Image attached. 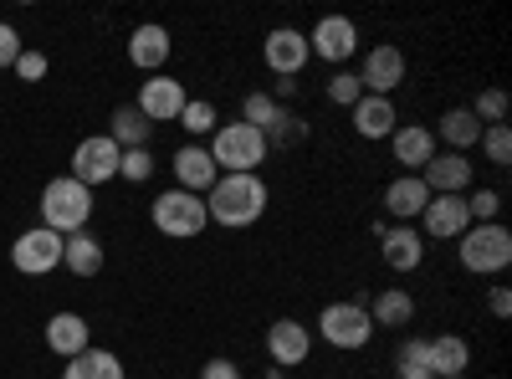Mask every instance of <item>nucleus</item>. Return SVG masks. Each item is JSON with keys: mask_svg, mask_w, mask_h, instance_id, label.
I'll use <instances>...</instances> for the list:
<instances>
[{"mask_svg": "<svg viewBox=\"0 0 512 379\" xmlns=\"http://www.w3.org/2000/svg\"><path fill=\"white\" fill-rule=\"evenodd\" d=\"M267 200H272V190L262 175H221L205 190V216H210V226L246 231L267 216Z\"/></svg>", "mask_w": 512, "mask_h": 379, "instance_id": "1", "label": "nucleus"}, {"mask_svg": "<svg viewBox=\"0 0 512 379\" xmlns=\"http://www.w3.org/2000/svg\"><path fill=\"white\" fill-rule=\"evenodd\" d=\"M267 139L262 129H251V123H221L216 134H210V159H216V170L221 175H256L267 164Z\"/></svg>", "mask_w": 512, "mask_h": 379, "instance_id": "2", "label": "nucleus"}, {"mask_svg": "<svg viewBox=\"0 0 512 379\" xmlns=\"http://www.w3.org/2000/svg\"><path fill=\"white\" fill-rule=\"evenodd\" d=\"M93 221V190L77 185L72 175H57L47 190H41V226L57 231V236H72V231H88Z\"/></svg>", "mask_w": 512, "mask_h": 379, "instance_id": "3", "label": "nucleus"}, {"mask_svg": "<svg viewBox=\"0 0 512 379\" xmlns=\"http://www.w3.org/2000/svg\"><path fill=\"white\" fill-rule=\"evenodd\" d=\"M456 257L466 272H477V277H492V272H507L512 267V231L502 221H487V226H466L456 236Z\"/></svg>", "mask_w": 512, "mask_h": 379, "instance_id": "4", "label": "nucleus"}, {"mask_svg": "<svg viewBox=\"0 0 512 379\" xmlns=\"http://www.w3.org/2000/svg\"><path fill=\"white\" fill-rule=\"evenodd\" d=\"M205 226H210V216H205V200H200V195H190V190H164V195L154 200V231H159V236L190 241V236H200Z\"/></svg>", "mask_w": 512, "mask_h": 379, "instance_id": "5", "label": "nucleus"}, {"mask_svg": "<svg viewBox=\"0 0 512 379\" xmlns=\"http://www.w3.org/2000/svg\"><path fill=\"white\" fill-rule=\"evenodd\" d=\"M318 333H323V344H333V349H364L374 339V323H369L364 303H328L318 313Z\"/></svg>", "mask_w": 512, "mask_h": 379, "instance_id": "6", "label": "nucleus"}, {"mask_svg": "<svg viewBox=\"0 0 512 379\" xmlns=\"http://www.w3.org/2000/svg\"><path fill=\"white\" fill-rule=\"evenodd\" d=\"M11 267H16L21 277H47V272H57V267H62V236L47 231V226L21 231V236L11 241Z\"/></svg>", "mask_w": 512, "mask_h": 379, "instance_id": "7", "label": "nucleus"}, {"mask_svg": "<svg viewBox=\"0 0 512 379\" xmlns=\"http://www.w3.org/2000/svg\"><path fill=\"white\" fill-rule=\"evenodd\" d=\"M405 52L400 47H390V41H379V47H369L364 52V67H359V88L369 93V98H390L400 82H405Z\"/></svg>", "mask_w": 512, "mask_h": 379, "instance_id": "8", "label": "nucleus"}, {"mask_svg": "<svg viewBox=\"0 0 512 379\" xmlns=\"http://www.w3.org/2000/svg\"><path fill=\"white\" fill-rule=\"evenodd\" d=\"M118 159H123V149H118L108 134L82 139V144L72 149V180L93 190V185H103V180H113V175H118Z\"/></svg>", "mask_w": 512, "mask_h": 379, "instance_id": "9", "label": "nucleus"}, {"mask_svg": "<svg viewBox=\"0 0 512 379\" xmlns=\"http://www.w3.org/2000/svg\"><path fill=\"white\" fill-rule=\"evenodd\" d=\"M308 52L318 62H349L359 52V26L349 16H323L313 31H308Z\"/></svg>", "mask_w": 512, "mask_h": 379, "instance_id": "10", "label": "nucleus"}, {"mask_svg": "<svg viewBox=\"0 0 512 379\" xmlns=\"http://www.w3.org/2000/svg\"><path fill=\"white\" fill-rule=\"evenodd\" d=\"M190 103V93H185V82H175V77H164V72H154L144 88H139V113L149 118V123H175L180 118V108Z\"/></svg>", "mask_w": 512, "mask_h": 379, "instance_id": "11", "label": "nucleus"}, {"mask_svg": "<svg viewBox=\"0 0 512 379\" xmlns=\"http://www.w3.org/2000/svg\"><path fill=\"white\" fill-rule=\"evenodd\" d=\"M262 57H267V67L277 72V77H292L297 82V72L308 67V31H297V26H277V31H267V47H262Z\"/></svg>", "mask_w": 512, "mask_h": 379, "instance_id": "12", "label": "nucleus"}, {"mask_svg": "<svg viewBox=\"0 0 512 379\" xmlns=\"http://www.w3.org/2000/svg\"><path fill=\"white\" fill-rule=\"evenodd\" d=\"M472 216H466V195H431L420 210V236H436V241H456Z\"/></svg>", "mask_w": 512, "mask_h": 379, "instance_id": "13", "label": "nucleus"}, {"mask_svg": "<svg viewBox=\"0 0 512 379\" xmlns=\"http://www.w3.org/2000/svg\"><path fill=\"white\" fill-rule=\"evenodd\" d=\"M267 354H272V364L297 369V364L313 354V328H303L297 318H277V323L267 328Z\"/></svg>", "mask_w": 512, "mask_h": 379, "instance_id": "14", "label": "nucleus"}, {"mask_svg": "<svg viewBox=\"0 0 512 379\" xmlns=\"http://www.w3.org/2000/svg\"><path fill=\"white\" fill-rule=\"evenodd\" d=\"M425 200H431V190H425L420 175H395L390 185H384V221H390V226H410L425 210Z\"/></svg>", "mask_w": 512, "mask_h": 379, "instance_id": "15", "label": "nucleus"}, {"mask_svg": "<svg viewBox=\"0 0 512 379\" xmlns=\"http://www.w3.org/2000/svg\"><path fill=\"white\" fill-rule=\"evenodd\" d=\"M420 180H425L431 195H466L472 180H477V170H472V159H466V154H436L420 170Z\"/></svg>", "mask_w": 512, "mask_h": 379, "instance_id": "16", "label": "nucleus"}, {"mask_svg": "<svg viewBox=\"0 0 512 379\" xmlns=\"http://www.w3.org/2000/svg\"><path fill=\"white\" fill-rule=\"evenodd\" d=\"M390 149H395V164L405 175H420L425 164L436 159V129H425V123H405V129L390 134Z\"/></svg>", "mask_w": 512, "mask_h": 379, "instance_id": "17", "label": "nucleus"}, {"mask_svg": "<svg viewBox=\"0 0 512 379\" xmlns=\"http://www.w3.org/2000/svg\"><path fill=\"white\" fill-rule=\"evenodd\" d=\"M175 180H180V190H190V195L205 200V190L221 180V170H216V159H210L205 144H180L175 149Z\"/></svg>", "mask_w": 512, "mask_h": 379, "instance_id": "18", "label": "nucleus"}, {"mask_svg": "<svg viewBox=\"0 0 512 379\" xmlns=\"http://www.w3.org/2000/svg\"><path fill=\"white\" fill-rule=\"evenodd\" d=\"M379 251H384V267L390 272H415L425 262V236L415 226H390L379 236Z\"/></svg>", "mask_w": 512, "mask_h": 379, "instance_id": "19", "label": "nucleus"}, {"mask_svg": "<svg viewBox=\"0 0 512 379\" xmlns=\"http://www.w3.org/2000/svg\"><path fill=\"white\" fill-rule=\"evenodd\" d=\"M349 113H354V134H359V139H390V134L400 129V113H395L390 98H369V93H364Z\"/></svg>", "mask_w": 512, "mask_h": 379, "instance_id": "20", "label": "nucleus"}, {"mask_svg": "<svg viewBox=\"0 0 512 379\" xmlns=\"http://www.w3.org/2000/svg\"><path fill=\"white\" fill-rule=\"evenodd\" d=\"M169 47H175V41H169V31L149 21V26H139L134 36H128V62H134L139 72H149V77H154V72L169 62Z\"/></svg>", "mask_w": 512, "mask_h": 379, "instance_id": "21", "label": "nucleus"}, {"mask_svg": "<svg viewBox=\"0 0 512 379\" xmlns=\"http://www.w3.org/2000/svg\"><path fill=\"white\" fill-rule=\"evenodd\" d=\"M47 349L62 354V359H77L82 349H93V328H88V318H82V313H57V318L47 323Z\"/></svg>", "mask_w": 512, "mask_h": 379, "instance_id": "22", "label": "nucleus"}, {"mask_svg": "<svg viewBox=\"0 0 512 379\" xmlns=\"http://www.w3.org/2000/svg\"><path fill=\"white\" fill-rule=\"evenodd\" d=\"M62 267H72V277H98L103 272V241L93 231L62 236Z\"/></svg>", "mask_w": 512, "mask_h": 379, "instance_id": "23", "label": "nucleus"}, {"mask_svg": "<svg viewBox=\"0 0 512 379\" xmlns=\"http://www.w3.org/2000/svg\"><path fill=\"white\" fill-rule=\"evenodd\" d=\"M425 364H431L436 379H446V374H466V364H472V344L456 339V333H441V339L425 344Z\"/></svg>", "mask_w": 512, "mask_h": 379, "instance_id": "24", "label": "nucleus"}, {"mask_svg": "<svg viewBox=\"0 0 512 379\" xmlns=\"http://www.w3.org/2000/svg\"><path fill=\"white\" fill-rule=\"evenodd\" d=\"M410 318H415V298L405 287H384L379 298L369 303V323L374 328H405Z\"/></svg>", "mask_w": 512, "mask_h": 379, "instance_id": "25", "label": "nucleus"}, {"mask_svg": "<svg viewBox=\"0 0 512 379\" xmlns=\"http://www.w3.org/2000/svg\"><path fill=\"white\" fill-rule=\"evenodd\" d=\"M149 134H154V123L128 103V108H113V129H108V139L118 144V149H149Z\"/></svg>", "mask_w": 512, "mask_h": 379, "instance_id": "26", "label": "nucleus"}, {"mask_svg": "<svg viewBox=\"0 0 512 379\" xmlns=\"http://www.w3.org/2000/svg\"><path fill=\"white\" fill-rule=\"evenodd\" d=\"M62 379H123V364L108 349H82L77 359H67Z\"/></svg>", "mask_w": 512, "mask_h": 379, "instance_id": "27", "label": "nucleus"}, {"mask_svg": "<svg viewBox=\"0 0 512 379\" xmlns=\"http://www.w3.org/2000/svg\"><path fill=\"white\" fill-rule=\"evenodd\" d=\"M441 139L451 144V154H466V149L482 139L477 113H472V108H451V113H441Z\"/></svg>", "mask_w": 512, "mask_h": 379, "instance_id": "28", "label": "nucleus"}, {"mask_svg": "<svg viewBox=\"0 0 512 379\" xmlns=\"http://www.w3.org/2000/svg\"><path fill=\"white\" fill-rule=\"evenodd\" d=\"M175 123H180V129L190 134V144H195V139H205V134H216V129H221V113H216V103L190 98V103L180 108V118H175Z\"/></svg>", "mask_w": 512, "mask_h": 379, "instance_id": "29", "label": "nucleus"}, {"mask_svg": "<svg viewBox=\"0 0 512 379\" xmlns=\"http://www.w3.org/2000/svg\"><path fill=\"white\" fill-rule=\"evenodd\" d=\"M277 108H282V103H277L272 93H246V103H241V123H251V129H262V134H267V129H272V118H277Z\"/></svg>", "mask_w": 512, "mask_h": 379, "instance_id": "30", "label": "nucleus"}, {"mask_svg": "<svg viewBox=\"0 0 512 379\" xmlns=\"http://www.w3.org/2000/svg\"><path fill=\"white\" fill-rule=\"evenodd\" d=\"M507 93L502 88H482L477 93V103H472V113H477V123H482V129H487V123H507Z\"/></svg>", "mask_w": 512, "mask_h": 379, "instance_id": "31", "label": "nucleus"}, {"mask_svg": "<svg viewBox=\"0 0 512 379\" xmlns=\"http://www.w3.org/2000/svg\"><path fill=\"white\" fill-rule=\"evenodd\" d=\"M477 144L487 149V159H492V164H512V129H507V123H487Z\"/></svg>", "mask_w": 512, "mask_h": 379, "instance_id": "32", "label": "nucleus"}, {"mask_svg": "<svg viewBox=\"0 0 512 379\" xmlns=\"http://www.w3.org/2000/svg\"><path fill=\"white\" fill-rule=\"evenodd\" d=\"M118 175H123L128 185H144V180L154 175V159H149V149H123V159H118Z\"/></svg>", "mask_w": 512, "mask_h": 379, "instance_id": "33", "label": "nucleus"}, {"mask_svg": "<svg viewBox=\"0 0 512 379\" xmlns=\"http://www.w3.org/2000/svg\"><path fill=\"white\" fill-rule=\"evenodd\" d=\"M497 210H502V195H497V190H477V195H466V216H472V226L497 221Z\"/></svg>", "mask_w": 512, "mask_h": 379, "instance_id": "34", "label": "nucleus"}, {"mask_svg": "<svg viewBox=\"0 0 512 379\" xmlns=\"http://www.w3.org/2000/svg\"><path fill=\"white\" fill-rule=\"evenodd\" d=\"M328 98H333L338 108H354V103L364 98V88H359V77H354V72H338V77L328 82Z\"/></svg>", "mask_w": 512, "mask_h": 379, "instance_id": "35", "label": "nucleus"}, {"mask_svg": "<svg viewBox=\"0 0 512 379\" xmlns=\"http://www.w3.org/2000/svg\"><path fill=\"white\" fill-rule=\"evenodd\" d=\"M21 52H26V47H21V31L0 21V67H16V57H21Z\"/></svg>", "mask_w": 512, "mask_h": 379, "instance_id": "36", "label": "nucleus"}, {"mask_svg": "<svg viewBox=\"0 0 512 379\" xmlns=\"http://www.w3.org/2000/svg\"><path fill=\"white\" fill-rule=\"evenodd\" d=\"M16 72H21V82H41V77H47V57H41V52H21Z\"/></svg>", "mask_w": 512, "mask_h": 379, "instance_id": "37", "label": "nucleus"}, {"mask_svg": "<svg viewBox=\"0 0 512 379\" xmlns=\"http://www.w3.org/2000/svg\"><path fill=\"white\" fill-rule=\"evenodd\" d=\"M200 379H241V369H236L231 359H210V364L200 369Z\"/></svg>", "mask_w": 512, "mask_h": 379, "instance_id": "38", "label": "nucleus"}, {"mask_svg": "<svg viewBox=\"0 0 512 379\" xmlns=\"http://www.w3.org/2000/svg\"><path fill=\"white\" fill-rule=\"evenodd\" d=\"M487 303H492V318H507V313H512V292H507V287H492Z\"/></svg>", "mask_w": 512, "mask_h": 379, "instance_id": "39", "label": "nucleus"}, {"mask_svg": "<svg viewBox=\"0 0 512 379\" xmlns=\"http://www.w3.org/2000/svg\"><path fill=\"white\" fill-rule=\"evenodd\" d=\"M395 379H436L425 364H395Z\"/></svg>", "mask_w": 512, "mask_h": 379, "instance_id": "40", "label": "nucleus"}, {"mask_svg": "<svg viewBox=\"0 0 512 379\" xmlns=\"http://www.w3.org/2000/svg\"><path fill=\"white\" fill-rule=\"evenodd\" d=\"M292 93H297V82L292 77H277V93L272 98H292Z\"/></svg>", "mask_w": 512, "mask_h": 379, "instance_id": "41", "label": "nucleus"}, {"mask_svg": "<svg viewBox=\"0 0 512 379\" xmlns=\"http://www.w3.org/2000/svg\"><path fill=\"white\" fill-rule=\"evenodd\" d=\"M272 379H292V374H272Z\"/></svg>", "mask_w": 512, "mask_h": 379, "instance_id": "42", "label": "nucleus"}, {"mask_svg": "<svg viewBox=\"0 0 512 379\" xmlns=\"http://www.w3.org/2000/svg\"><path fill=\"white\" fill-rule=\"evenodd\" d=\"M446 379H466V374H446Z\"/></svg>", "mask_w": 512, "mask_h": 379, "instance_id": "43", "label": "nucleus"}]
</instances>
